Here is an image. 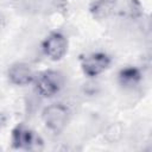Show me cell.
I'll use <instances>...</instances> for the list:
<instances>
[{"label": "cell", "instance_id": "cell-1", "mask_svg": "<svg viewBox=\"0 0 152 152\" xmlns=\"http://www.w3.org/2000/svg\"><path fill=\"white\" fill-rule=\"evenodd\" d=\"M43 120L45 126L53 133H59L64 129L69 120V110L65 106L57 103L50 104L43 110Z\"/></svg>", "mask_w": 152, "mask_h": 152}, {"label": "cell", "instance_id": "cell-2", "mask_svg": "<svg viewBox=\"0 0 152 152\" xmlns=\"http://www.w3.org/2000/svg\"><path fill=\"white\" fill-rule=\"evenodd\" d=\"M63 86V76L61 72L55 70H46L39 74L36 81L37 91L44 96L50 97L56 95Z\"/></svg>", "mask_w": 152, "mask_h": 152}, {"label": "cell", "instance_id": "cell-3", "mask_svg": "<svg viewBox=\"0 0 152 152\" xmlns=\"http://www.w3.org/2000/svg\"><path fill=\"white\" fill-rule=\"evenodd\" d=\"M109 64H110V58L108 57V55L103 52L90 53L86 56L81 62L83 72L89 77H95L100 75L109 66Z\"/></svg>", "mask_w": 152, "mask_h": 152}, {"label": "cell", "instance_id": "cell-4", "mask_svg": "<svg viewBox=\"0 0 152 152\" xmlns=\"http://www.w3.org/2000/svg\"><path fill=\"white\" fill-rule=\"evenodd\" d=\"M43 50L48 57L53 61H58L64 57L68 50L66 38L58 32L51 33L43 43Z\"/></svg>", "mask_w": 152, "mask_h": 152}, {"label": "cell", "instance_id": "cell-5", "mask_svg": "<svg viewBox=\"0 0 152 152\" xmlns=\"http://www.w3.org/2000/svg\"><path fill=\"white\" fill-rule=\"evenodd\" d=\"M12 142L15 148H31L36 142H39V138L30 128L19 125L12 132Z\"/></svg>", "mask_w": 152, "mask_h": 152}, {"label": "cell", "instance_id": "cell-6", "mask_svg": "<svg viewBox=\"0 0 152 152\" xmlns=\"http://www.w3.org/2000/svg\"><path fill=\"white\" fill-rule=\"evenodd\" d=\"M8 78L13 84L25 86L34 78L33 71L26 63H15L8 69Z\"/></svg>", "mask_w": 152, "mask_h": 152}, {"label": "cell", "instance_id": "cell-7", "mask_svg": "<svg viewBox=\"0 0 152 152\" xmlns=\"http://www.w3.org/2000/svg\"><path fill=\"white\" fill-rule=\"evenodd\" d=\"M140 72L137 68H125L119 72V81L122 86H133L140 81Z\"/></svg>", "mask_w": 152, "mask_h": 152}, {"label": "cell", "instance_id": "cell-8", "mask_svg": "<svg viewBox=\"0 0 152 152\" xmlns=\"http://www.w3.org/2000/svg\"><path fill=\"white\" fill-rule=\"evenodd\" d=\"M113 11V2L109 0H99L94 2V6L91 7V12L97 18L107 17Z\"/></svg>", "mask_w": 152, "mask_h": 152}]
</instances>
